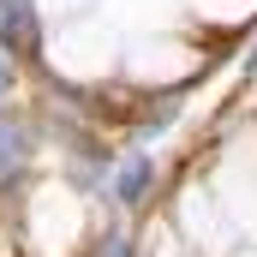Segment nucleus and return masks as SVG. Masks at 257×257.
Segmentation results:
<instances>
[{
    "label": "nucleus",
    "mask_w": 257,
    "mask_h": 257,
    "mask_svg": "<svg viewBox=\"0 0 257 257\" xmlns=\"http://www.w3.org/2000/svg\"><path fill=\"white\" fill-rule=\"evenodd\" d=\"M0 48L6 54H36V12L30 0H0Z\"/></svg>",
    "instance_id": "1"
},
{
    "label": "nucleus",
    "mask_w": 257,
    "mask_h": 257,
    "mask_svg": "<svg viewBox=\"0 0 257 257\" xmlns=\"http://www.w3.org/2000/svg\"><path fill=\"white\" fill-rule=\"evenodd\" d=\"M144 186H150V162H132L126 174H120V186H114V197H120V203H138Z\"/></svg>",
    "instance_id": "2"
},
{
    "label": "nucleus",
    "mask_w": 257,
    "mask_h": 257,
    "mask_svg": "<svg viewBox=\"0 0 257 257\" xmlns=\"http://www.w3.org/2000/svg\"><path fill=\"white\" fill-rule=\"evenodd\" d=\"M6 84H12V66H0V90H6Z\"/></svg>",
    "instance_id": "3"
},
{
    "label": "nucleus",
    "mask_w": 257,
    "mask_h": 257,
    "mask_svg": "<svg viewBox=\"0 0 257 257\" xmlns=\"http://www.w3.org/2000/svg\"><path fill=\"white\" fill-rule=\"evenodd\" d=\"M251 72H257V48H251Z\"/></svg>",
    "instance_id": "4"
}]
</instances>
